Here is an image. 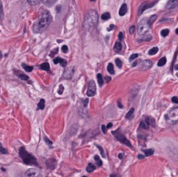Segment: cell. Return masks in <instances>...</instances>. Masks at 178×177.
<instances>
[{
	"label": "cell",
	"mask_w": 178,
	"mask_h": 177,
	"mask_svg": "<svg viewBox=\"0 0 178 177\" xmlns=\"http://www.w3.org/2000/svg\"><path fill=\"white\" fill-rule=\"evenodd\" d=\"M2 58V54H1V52H0V59Z\"/></svg>",
	"instance_id": "cell-57"
},
{
	"label": "cell",
	"mask_w": 178,
	"mask_h": 177,
	"mask_svg": "<svg viewBox=\"0 0 178 177\" xmlns=\"http://www.w3.org/2000/svg\"><path fill=\"white\" fill-rule=\"evenodd\" d=\"M110 177H116V175H110Z\"/></svg>",
	"instance_id": "cell-55"
},
{
	"label": "cell",
	"mask_w": 178,
	"mask_h": 177,
	"mask_svg": "<svg viewBox=\"0 0 178 177\" xmlns=\"http://www.w3.org/2000/svg\"><path fill=\"white\" fill-rule=\"evenodd\" d=\"M157 51H158V48L157 47H154V48H152V49H150V50H149V55H155V54H156L157 53Z\"/></svg>",
	"instance_id": "cell-29"
},
{
	"label": "cell",
	"mask_w": 178,
	"mask_h": 177,
	"mask_svg": "<svg viewBox=\"0 0 178 177\" xmlns=\"http://www.w3.org/2000/svg\"><path fill=\"white\" fill-rule=\"evenodd\" d=\"M42 0H27V2L30 4V5H37Z\"/></svg>",
	"instance_id": "cell-28"
},
{
	"label": "cell",
	"mask_w": 178,
	"mask_h": 177,
	"mask_svg": "<svg viewBox=\"0 0 178 177\" xmlns=\"http://www.w3.org/2000/svg\"><path fill=\"white\" fill-rule=\"evenodd\" d=\"M134 112H135V109H134V108L130 109H129V111L127 113V115H126V119L131 120L132 118L134 117Z\"/></svg>",
	"instance_id": "cell-17"
},
{
	"label": "cell",
	"mask_w": 178,
	"mask_h": 177,
	"mask_svg": "<svg viewBox=\"0 0 178 177\" xmlns=\"http://www.w3.org/2000/svg\"><path fill=\"white\" fill-rule=\"evenodd\" d=\"M74 71H75V69L74 67H69V68H66L64 72V76L63 77L65 79H70L72 77L74 74Z\"/></svg>",
	"instance_id": "cell-12"
},
{
	"label": "cell",
	"mask_w": 178,
	"mask_h": 177,
	"mask_svg": "<svg viewBox=\"0 0 178 177\" xmlns=\"http://www.w3.org/2000/svg\"><path fill=\"white\" fill-rule=\"evenodd\" d=\"M57 51H58V49L57 48H56L54 50H52V51L51 52V56H53L54 55H56V53H57Z\"/></svg>",
	"instance_id": "cell-41"
},
{
	"label": "cell",
	"mask_w": 178,
	"mask_h": 177,
	"mask_svg": "<svg viewBox=\"0 0 178 177\" xmlns=\"http://www.w3.org/2000/svg\"><path fill=\"white\" fill-rule=\"evenodd\" d=\"M107 70L109 71L110 74L113 75L115 73V70H114V67H113V64H108V67H107Z\"/></svg>",
	"instance_id": "cell-25"
},
{
	"label": "cell",
	"mask_w": 178,
	"mask_h": 177,
	"mask_svg": "<svg viewBox=\"0 0 178 177\" xmlns=\"http://www.w3.org/2000/svg\"><path fill=\"white\" fill-rule=\"evenodd\" d=\"M169 30H168V29H164V30H163L161 31V35L163 36V37H167L168 35H169Z\"/></svg>",
	"instance_id": "cell-34"
},
{
	"label": "cell",
	"mask_w": 178,
	"mask_h": 177,
	"mask_svg": "<svg viewBox=\"0 0 178 177\" xmlns=\"http://www.w3.org/2000/svg\"><path fill=\"white\" fill-rule=\"evenodd\" d=\"M137 62H135V63L132 64V66H133V67H135V66H137Z\"/></svg>",
	"instance_id": "cell-54"
},
{
	"label": "cell",
	"mask_w": 178,
	"mask_h": 177,
	"mask_svg": "<svg viewBox=\"0 0 178 177\" xmlns=\"http://www.w3.org/2000/svg\"><path fill=\"white\" fill-rule=\"evenodd\" d=\"M95 168H96V167L94 166L93 164L89 163L88 166H87V168H86V170H87V172H89V173H91V172H93L94 170H95Z\"/></svg>",
	"instance_id": "cell-22"
},
{
	"label": "cell",
	"mask_w": 178,
	"mask_h": 177,
	"mask_svg": "<svg viewBox=\"0 0 178 177\" xmlns=\"http://www.w3.org/2000/svg\"><path fill=\"white\" fill-rule=\"evenodd\" d=\"M25 177H43L41 172H39L38 169L36 168H30V169L27 170L25 173Z\"/></svg>",
	"instance_id": "cell-10"
},
{
	"label": "cell",
	"mask_w": 178,
	"mask_h": 177,
	"mask_svg": "<svg viewBox=\"0 0 178 177\" xmlns=\"http://www.w3.org/2000/svg\"><path fill=\"white\" fill-rule=\"evenodd\" d=\"M152 39V37L150 35H144L142 37V38L139 39V41H150Z\"/></svg>",
	"instance_id": "cell-30"
},
{
	"label": "cell",
	"mask_w": 178,
	"mask_h": 177,
	"mask_svg": "<svg viewBox=\"0 0 178 177\" xmlns=\"http://www.w3.org/2000/svg\"><path fill=\"white\" fill-rule=\"evenodd\" d=\"M44 141L47 142V143H48V145H49L50 147H51V145H52V142H51V140H49V139H48L47 137H44Z\"/></svg>",
	"instance_id": "cell-40"
},
{
	"label": "cell",
	"mask_w": 178,
	"mask_h": 177,
	"mask_svg": "<svg viewBox=\"0 0 178 177\" xmlns=\"http://www.w3.org/2000/svg\"><path fill=\"white\" fill-rule=\"evenodd\" d=\"M82 177H87V176H82Z\"/></svg>",
	"instance_id": "cell-59"
},
{
	"label": "cell",
	"mask_w": 178,
	"mask_h": 177,
	"mask_svg": "<svg viewBox=\"0 0 178 177\" xmlns=\"http://www.w3.org/2000/svg\"><path fill=\"white\" fill-rule=\"evenodd\" d=\"M178 5V0H169V2L167 4V9H175Z\"/></svg>",
	"instance_id": "cell-13"
},
{
	"label": "cell",
	"mask_w": 178,
	"mask_h": 177,
	"mask_svg": "<svg viewBox=\"0 0 178 177\" xmlns=\"http://www.w3.org/2000/svg\"><path fill=\"white\" fill-rule=\"evenodd\" d=\"M43 3L45 4H47L48 6H51L55 2H56V0H43Z\"/></svg>",
	"instance_id": "cell-32"
},
{
	"label": "cell",
	"mask_w": 178,
	"mask_h": 177,
	"mask_svg": "<svg viewBox=\"0 0 178 177\" xmlns=\"http://www.w3.org/2000/svg\"><path fill=\"white\" fill-rule=\"evenodd\" d=\"M172 102L174 103H178V98H177V96L172 97Z\"/></svg>",
	"instance_id": "cell-46"
},
{
	"label": "cell",
	"mask_w": 178,
	"mask_h": 177,
	"mask_svg": "<svg viewBox=\"0 0 178 177\" xmlns=\"http://www.w3.org/2000/svg\"><path fill=\"white\" fill-rule=\"evenodd\" d=\"M115 61H116V65H117V67H118V68H121V67H122V65H123V62L121 61V60L119 59V58H116V59L115 60Z\"/></svg>",
	"instance_id": "cell-35"
},
{
	"label": "cell",
	"mask_w": 178,
	"mask_h": 177,
	"mask_svg": "<svg viewBox=\"0 0 178 177\" xmlns=\"http://www.w3.org/2000/svg\"><path fill=\"white\" fill-rule=\"evenodd\" d=\"M165 120L169 124H176L178 121V108L174 107L164 116Z\"/></svg>",
	"instance_id": "cell-4"
},
{
	"label": "cell",
	"mask_w": 178,
	"mask_h": 177,
	"mask_svg": "<svg viewBox=\"0 0 178 177\" xmlns=\"http://www.w3.org/2000/svg\"><path fill=\"white\" fill-rule=\"evenodd\" d=\"M156 4V1H155V2H153V3H149V2H144V3H142V4H141L140 6H139V9H138V16H141L142 14V12L143 11H145L147 9H149V8H150V7H152V6L154 5V4Z\"/></svg>",
	"instance_id": "cell-9"
},
{
	"label": "cell",
	"mask_w": 178,
	"mask_h": 177,
	"mask_svg": "<svg viewBox=\"0 0 178 177\" xmlns=\"http://www.w3.org/2000/svg\"><path fill=\"white\" fill-rule=\"evenodd\" d=\"M118 156H119V159H123V154H119V155H118Z\"/></svg>",
	"instance_id": "cell-52"
},
{
	"label": "cell",
	"mask_w": 178,
	"mask_h": 177,
	"mask_svg": "<svg viewBox=\"0 0 178 177\" xmlns=\"http://www.w3.org/2000/svg\"><path fill=\"white\" fill-rule=\"evenodd\" d=\"M118 38H119V40H120V41H122V40H123V32H120V33H119Z\"/></svg>",
	"instance_id": "cell-47"
},
{
	"label": "cell",
	"mask_w": 178,
	"mask_h": 177,
	"mask_svg": "<svg viewBox=\"0 0 178 177\" xmlns=\"http://www.w3.org/2000/svg\"><path fill=\"white\" fill-rule=\"evenodd\" d=\"M40 68H41L43 70H46V71H49L50 70V64L48 63H43L40 65Z\"/></svg>",
	"instance_id": "cell-21"
},
{
	"label": "cell",
	"mask_w": 178,
	"mask_h": 177,
	"mask_svg": "<svg viewBox=\"0 0 178 177\" xmlns=\"http://www.w3.org/2000/svg\"><path fill=\"white\" fill-rule=\"evenodd\" d=\"M112 135L116 138V139H117L118 141H119V142H122L123 144H125V145L128 146V147L132 148V145H131V143H130V142H129L127 138L125 137V136L121 132L120 129H118L117 130H116V131H113Z\"/></svg>",
	"instance_id": "cell-6"
},
{
	"label": "cell",
	"mask_w": 178,
	"mask_h": 177,
	"mask_svg": "<svg viewBox=\"0 0 178 177\" xmlns=\"http://www.w3.org/2000/svg\"><path fill=\"white\" fill-rule=\"evenodd\" d=\"M96 91V83L93 80L90 81L88 84V89H87V95L88 96H93Z\"/></svg>",
	"instance_id": "cell-8"
},
{
	"label": "cell",
	"mask_w": 178,
	"mask_h": 177,
	"mask_svg": "<svg viewBox=\"0 0 178 177\" xmlns=\"http://www.w3.org/2000/svg\"><path fill=\"white\" fill-rule=\"evenodd\" d=\"M152 66V62L150 60H144V61H142L139 64V69L141 70H147L150 68H151Z\"/></svg>",
	"instance_id": "cell-11"
},
{
	"label": "cell",
	"mask_w": 178,
	"mask_h": 177,
	"mask_svg": "<svg viewBox=\"0 0 178 177\" xmlns=\"http://www.w3.org/2000/svg\"><path fill=\"white\" fill-rule=\"evenodd\" d=\"M135 30H136V27L135 26H131L130 28H129V33H130V34L135 33Z\"/></svg>",
	"instance_id": "cell-42"
},
{
	"label": "cell",
	"mask_w": 178,
	"mask_h": 177,
	"mask_svg": "<svg viewBox=\"0 0 178 177\" xmlns=\"http://www.w3.org/2000/svg\"><path fill=\"white\" fill-rule=\"evenodd\" d=\"M94 159H95V161H96V163H97V166L101 167L102 165H103V163H102V161L100 160V158H99V156H98V155H95V156H94Z\"/></svg>",
	"instance_id": "cell-33"
},
{
	"label": "cell",
	"mask_w": 178,
	"mask_h": 177,
	"mask_svg": "<svg viewBox=\"0 0 178 177\" xmlns=\"http://www.w3.org/2000/svg\"><path fill=\"white\" fill-rule=\"evenodd\" d=\"M57 43H62V40H57Z\"/></svg>",
	"instance_id": "cell-56"
},
{
	"label": "cell",
	"mask_w": 178,
	"mask_h": 177,
	"mask_svg": "<svg viewBox=\"0 0 178 177\" xmlns=\"http://www.w3.org/2000/svg\"><path fill=\"white\" fill-rule=\"evenodd\" d=\"M96 147L99 149V150H100V153H101V155H103V158H105V153H104V151H103V149L101 147V146H99V145H96Z\"/></svg>",
	"instance_id": "cell-37"
},
{
	"label": "cell",
	"mask_w": 178,
	"mask_h": 177,
	"mask_svg": "<svg viewBox=\"0 0 178 177\" xmlns=\"http://www.w3.org/2000/svg\"><path fill=\"white\" fill-rule=\"evenodd\" d=\"M143 152H144V154H145V155H146V156H150V155H152L154 154V149H144V150H143Z\"/></svg>",
	"instance_id": "cell-23"
},
{
	"label": "cell",
	"mask_w": 178,
	"mask_h": 177,
	"mask_svg": "<svg viewBox=\"0 0 178 177\" xmlns=\"http://www.w3.org/2000/svg\"><path fill=\"white\" fill-rule=\"evenodd\" d=\"M90 1H92V2H93V1H95V0H90Z\"/></svg>",
	"instance_id": "cell-58"
},
{
	"label": "cell",
	"mask_w": 178,
	"mask_h": 177,
	"mask_svg": "<svg viewBox=\"0 0 178 177\" xmlns=\"http://www.w3.org/2000/svg\"><path fill=\"white\" fill-rule=\"evenodd\" d=\"M166 62H167V59H166V57H162L161 59L158 61V64L157 65L159 66V67H162V66H163L165 64H166Z\"/></svg>",
	"instance_id": "cell-24"
},
{
	"label": "cell",
	"mask_w": 178,
	"mask_h": 177,
	"mask_svg": "<svg viewBox=\"0 0 178 177\" xmlns=\"http://www.w3.org/2000/svg\"><path fill=\"white\" fill-rule=\"evenodd\" d=\"M19 155H20V157L22 158L23 162H25V164H27V165H35V166H38L37 159H36L31 154L28 153L25 147H21L20 149H19Z\"/></svg>",
	"instance_id": "cell-3"
},
{
	"label": "cell",
	"mask_w": 178,
	"mask_h": 177,
	"mask_svg": "<svg viewBox=\"0 0 178 177\" xmlns=\"http://www.w3.org/2000/svg\"><path fill=\"white\" fill-rule=\"evenodd\" d=\"M22 65H23V67H24V69H25V71H27V72H31V71L33 70V67H31V66H29L25 64H23Z\"/></svg>",
	"instance_id": "cell-27"
},
{
	"label": "cell",
	"mask_w": 178,
	"mask_h": 177,
	"mask_svg": "<svg viewBox=\"0 0 178 177\" xmlns=\"http://www.w3.org/2000/svg\"><path fill=\"white\" fill-rule=\"evenodd\" d=\"M44 107H45V101H44V99H41V100L39 101L38 104V109H40V110H42V109H44Z\"/></svg>",
	"instance_id": "cell-19"
},
{
	"label": "cell",
	"mask_w": 178,
	"mask_h": 177,
	"mask_svg": "<svg viewBox=\"0 0 178 177\" xmlns=\"http://www.w3.org/2000/svg\"><path fill=\"white\" fill-rule=\"evenodd\" d=\"M127 11H128L127 4H123L120 7V10H119V15H120V16H124L126 13H127Z\"/></svg>",
	"instance_id": "cell-16"
},
{
	"label": "cell",
	"mask_w": 178,
	"mask_h": 177,
	"mask_svg": "<svg viewBox=\"0 0 178 177\" xmlns=\"http://www.w3.org/2000/svg\"><path fill=\"white\" fill-rule=\"evenodd\" d=\"M118 106H119V108H121V109L123 108V105L121 104V103H120V102H118Z\"/></svg>",
	"instance_id": "cell-53"
},
{
	"label": "cell",
	"mask_w": 178,
	"mask_h": 177,
	"mask_svg": "<svg viewBox=\"0 0 178 177\" xmlns=\"http://www.w3.org/2000/svg\"><path fill=\"white\" fill-rule=\"evenodd\" d=\"M0 17L2 18L3 17V6H2V3L0 2Z\"/></svg>",
	"instance_id": "cell-43"
},
{
	"label": "cell",
	"mask_w": 178,
	"mask_h": 177,
	"mask_svg": "<svg viewBox=\"0 0 178 177\" xmlns=\"http://www.w3.org/2000/svg\"><path fill=\"white\" fill-rule=\"evenodd\" d=\"M97 81H98V84H99V86L100 87H102L104 81H103V77H102L101 74H97Z\"/></svg>",
	"instance_id": "cell-26"
},
{
	"label": "cell",
	"mask_w": 178,
	"mask_h": 177,
	"mask_svg": "<svg viewBox=\"0 0 178 177\" xmlns=\"http://www.w3.org/2000/svg\"><path fill=\"white\" fill-rule=\"evenodd\" d=\"M62 51L64 53H66L68 51V47L66 46V45H64V46L62 47Z\"/></svg>",
	"instance_id": "cell-44"
},
{
	"label": "cell",
	"mask_w": 178,
	"mask_h": 177,
	"mask_svg": "<svg viewBox=\"0 0 178 177\" xmlns=\"http://www.w3.org/2000/svg\"><path fill=\"white\" fill-rule=\"evenodd\" d=\"M150 125L155 126V120L149 116H144L140 122V129H148L150 127Z\"/></svg>",
	"instance_id": "cell-7"
},
{
	"label": "cell",
	"mask_w": 178,
	"mask_h": 177,
	"mask_svg": "<svg viewBox=\"0 0 178 177\" xmlns=\"http://www.w3.org/2000/svg\"><path fill=\"white\" fill-rule=\"evenodd\" d=\"M63 92H64V86L61 84L60 86H59V90H58V94L59 95H62Z\"/></svg>",
	"instance_id": "cell-39"
},
{
	"label": "cell",
	"mask_w": 178,
	"mask_h": 177,
	"mask_svg": "<svg viewBox=\"0 0 178 177\" xmlns=\"http://www.w3.org/2000/svg\"><path fill=\"white\" fill-rule=\"evenodd\" d=\"M14 72H15L16 76H17V77H19L20 79H22V80L24 81H27L29 80V77L27 76V75H25V73L21 72V71H17V70H14Z\"/></svg>",
	"instance_id": "cell-14"
},
{
	"label": "cell",
	"mask_w": 178,
	"mask_h": 177,
	"mask_svg": "<svg viewBox=\"0 0 178 177\" xmlns=\"http://www.w3.org/2000/svg\"><path fill=\"white\" fill-rule=\"evenodd\" d=\"M110 18V14L109 12H105V13H103V15H102V19H103V20L106 21Z\"/></svg>",
	"instance_id": "cell-31"
},
{
	"label": "cell",
	"mask_w": 178,
	"mask_h": 177,
	"mask_svg": "<svg viewBox=\"0 0 178 177\" xmlns=\"http://www.w3.org/2000/svg\"><path fill=\"white\" fill-rule=\"evenodd\" d=\"M105 81H106V82H109L111 81V77H105Z\"/></svg>",
	"instance_id": "cell-48"
},
{
	"label": "cell",
	"mask_w": 178,
	"mask_h": 177,
	"mask_svg": "<svg viewBox=\"0 0 178 177\" xmlns=\"http://www.w3.org/2000/svg\"><path fill=\"white\" fill-rule=\"evenodd\" d=\"M138 158H139V159H143V158H144V155H138Z\"/></svg>",
	"instance_id": "cell-51"
},
{
	"label": "cell",
	"mask_w": 178,
	"mask_h": 177,
	"mask_svg": "<svg viewBox=\"0 0 178 177\" xmlns=\"http://www.w3.org/2000/svg\"><path fill=\"white\" fill-rule=\"evenodd\" d=\"M98 23V14L96 11L90 10L86 13L83 20V28L85 30H91L97 25Z\"/></svg>",
	"instance_id": "cell-2"
},
{
	"label": "cell",
	"mask_w": 178,
	"mask_h": 177,
	"mask_svg": "<svg viewBox=\"0 0 178 177\" xmlns=\"http://www.w3.org/2000/svg\"><path fill=\"white\" fill-rule=\"evenodd\" d=\"M54 64H60L61 65L63 66V67H66V65H67V61H65V60L63 59V58L56 57V58H55V59H54Z\"/></svg>",
	"instance_id": "cell-15"
},
{
	"label": "cell",
	"mask_w": 178,
	"mask_h": 177,
	"mask_svg": "<svg viewBox=\"0 0 178 177\" xmlns=\"http://www.w3.org/2000/svg\"><path fill=\"white\" fill-rule=\"evenodd\" d=\"M122 50V43L120 42H116L114 45V50L116 52H120Z\"/></svg>",
	"instance_id": "cell-18"
},
{
	"label": "cell",
	"mask_w": 178,
	"mask_h": 177,
	"mask_svg": "<svg viewBox=\"0 0 178 177\" xmlns=\"http://www.w3.org/2000/svg\"><path fill=\"white\" fill-rule=\"evenodd\" d=\"M52 21V17L48 11H43L39 17L32 26V30L35 33H41L44 31Z\"/></svg>",
	"instance_id": "cell-1"
},
{
	"label": "cell",
	"mask_w": 178,
	"mask_h": 177,
	"mask_svg": "<svg viewBox=\"0 0 178 177\" xmlns=\"http://www.w3.org/2000/svg\"><path fill=\"white\" fill-rule=\"evenodd\" d=\"M101 129H102V131H103V133H104V134H106V132H107V128L105 127L104 125H102Z\"/></svg>",
	"instance_id": "cell-45"
},
{
	"label": "cell",
	"mask_w": 178,
	"mask_h": 177,
	"mask_svg": "<svg viewBox=\"0 0 178 177\" xmlns=\"http://www.w3.org/2000/svg\"><path fill=\"white\" fill-rule=\"evenodd\" d=\"M0 153H2V154H8V151L6 150L4 148H3V146H2V144L0 143Z\"/></svg>",
	"instance_id": "cell-36"
},
{
	"label": "cell",
	"mask_w": 178,
	"mask_h": 177,
	"mask_svg": "<svg viewBox=\"0 0 178 177\" xmlns=\"http://www.w3.org/2000/svg\"><path fill=\"white\" fill-rule=\"evenodd\" d=\"M137 56H138V54H137V53H135V54H132L131 56H129V60H130V61H132V60L136 59V58H137Z\"/></svg>",
	"instance_id": "cell-38"
},
{
	"label": "cell",
	"mask_w": 178,
	"mask_h": 177,
	"mask_svg": "<svg viewBox=\"0 0 178 177\" xmlns=\"http://www.w3.org/2000/svg\"><path fill=\"white\" fill-rule=\"evenodd\" d=\"M157 18V16L156 15H152L151 17H150V19H148V24L150 25V26H151L152 24H153L155 21H156V19Z\"/></svg>",
	"instance_id": "cell-20"
},
{
	"label": "cell",
	"mask_w": 178,
	"mask_h": 177,
	"mask_svg": "<svg viewBox=\"0 0 178 177\" xmlns=\"http://www.w3.org/2000/svg\"><path fill=\"white\" fill-rule=\"evenodd\" d=\"M114 25H113V24H111V25H110V27L108 29H107V30H108V31H110L111 30H113V29H114Z\"/></svg>",
	"instance_id": "cell-49"
},
{
	"label": "cell",
	"mask_w": 178,
	"mask_h": 177,
	"mask_svg": "<svg viewBox=\"0 0 178 177\" xmlns=\"http://www.w3.org/2000/svg\"><path fill=\"white\" fill-rule=\"evenodd\" d=\"M150 26L148 24V19L143 18L138 24V26H137V32H138L139 35L144 36V35H147V34L150 32Z\"/></svg>",
	"instance_id": "cell-5"
},
{
	"label": "cell",
	"mask_w": 178,
	"mask_h": 177,
	"mask_svg": "<svg viewBox=\"0 0 178 177\" xmlns=\"http://www.w3.org/2000/svg\"><path fill=\"white\" fill-rule=\"evenodd\" d=\"M111 127H112V123H109V124L106 126L107 129H109V128H111Z\"/></svg>",
	"instance_id": "cell-50"
}]
</instances>
